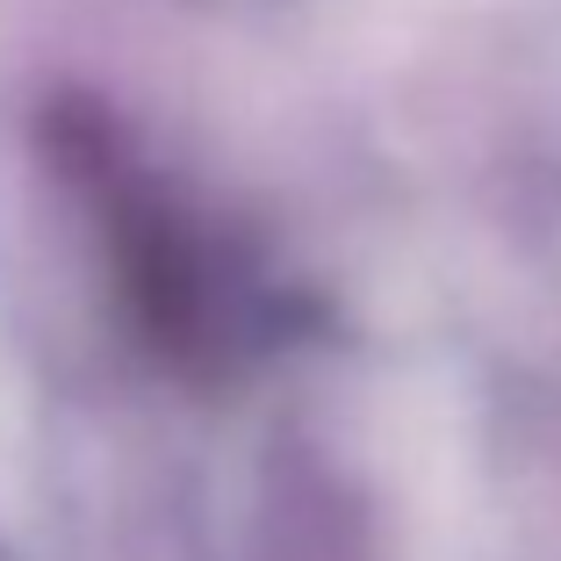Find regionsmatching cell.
<instances>
[{"label":"cell","instance_id":"1","mask_svg":"<svg viewBox=\"0 0 561 561\" xmlns=\"http://www.w3.org/2000/svg\"><path fill=\"white\" fill-rule=\"evenodd\" d=\"M101 195H108V245H116V280H123L130 324L145 331V346L159 360L187 367V375H216L245 346L216 252L173 209H159L145 187L108 181Z\"/></svg>","mask_w":561,"mask_h":561}]
</instances>
